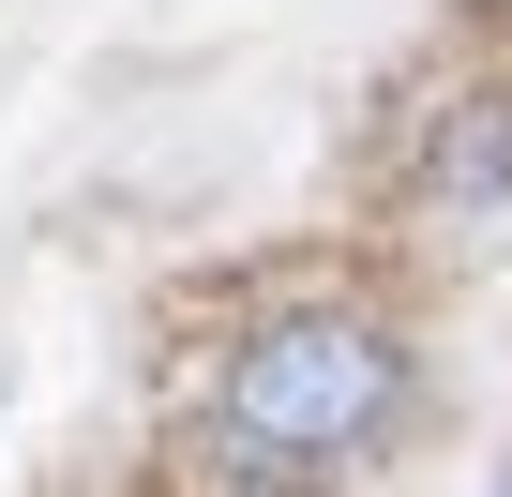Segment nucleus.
<instances>
[{"mask_svg": "<svg viewBox=\"0 0 512 497\" xmlns=\"http://www.w3.org/2000/svg\"><path fill=\"white\" fill-rule=\"evenodd\" d=\"M407 392H422V362H407V332H392L377 302L287 287V302H256V317L226 332L211 407H196V452H211V482L302 497V482H347L362 452H392Z\"/></svg>", "mask_w": 512, "mask_h": 497, "instance_id": "f257e3e1", "label": "nucleus"}, {"mask_svg": "<svg viewBox=\"0 0 512 497\" xmlns=\"http://www.w3.org/2000/svg\"><path fill=\"white\" fill-rule=\"evenodd\" d=\"M407 211H437V226H497V211H512V91H452V106L422 121Z\"/></svg>", "mask_w": 512, "mask_h": 497, "instance_id": "f03ea898", "label": "nucleus"}, {"mask_svg": "<svg viewBox=\"0 0 512 497\" xmlns=\"http://www.w3.org/2000/svg\"><path fill=\"white\" fill-rule=\"evenodd\" d=\"M497 497H512V467H497Z\"/></svg>", "mask_w": 512, "mask_h": 497, "instance_id": "7ed1b4c3", "label": "nucleus"}]
</instances>
